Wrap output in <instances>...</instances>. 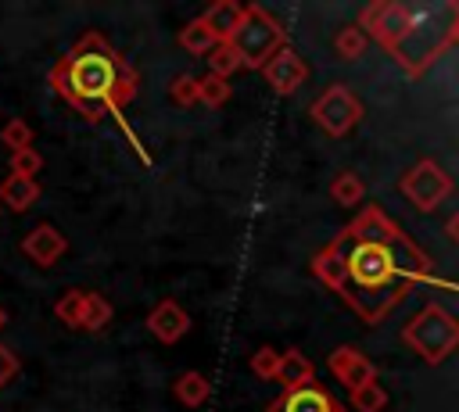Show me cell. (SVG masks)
Segmentation results:
<instances>
[{
	"label": "cell",
	"instance_id": "484cf974",
	"mask_svg": "<svg viewBox=\"0 0 459 412\" xmlns=\"http://www.w3.org/2000/svg\"><path fill=\"white\" fill-rule=\"evenodd\" d=\"M351 405H355V412H384L387 391L380 383H366V387L351 391Z\"/></svg>",
	"mask_w": 459,
	"mask_h": 412
},
{
	"label": "cell",
	"instance_id": "e0dca14e",
	"mask_svg": "<svg viewBox=\"0 0 459 412\" xmlns=\"http://www.w3.org/2000/svg\"><path fill=\"white\" fill-rule=\"evenodd\" d=\"M330 405H333V394H326L319 383L280 394V412H330Z\"/></svg>",
	"mask_w": 459,
	"mask_h": 412
},
{
	"label": "cell",
	"instance_id": "8fae6325",
	"mask_svg": "<svg viewBox=\"0 0 459 412\" xmlns=\"http://www.w3.org/2000/svg\"><path fill=\"white\" fill-rule=\"evenodd\" d=\"M22 251H25V258H32L39 269H50V265L68 251V240L61 236L57 226H50V222H36V226L22 236Z\"/></svg>",
	"mask_w": 459,
	"mask_h": 412
},
{
	"label": "cell",
	"instance_id": "4dcf8cb0",
	"mask_svg": "<svg viewBox=\"0 0 459 412\" xmlns=\"http://www.w3.org/2000/svg\"><path fill=\"white\" fill-rule=\"evenodd\" d=\"M14 373H18V358H14V355H11V351L0 344V387H4V383H7Z\"/></svg>",
	"mask_w": 459,
	"mask_h": 412
},
{
	"label": "cell",
	"instance_id": "d6986e66",
	"mask_svg": "<svg viewBox=\"0 0 459 412\" xmlns=\"http://www.w3.org/2000/svg\"><path fill=\"white\" fill-rule=\"evenodd\" d=\"M330 197L341 204V208H355L362 197H366V179L355 172V168H344L330 179Z\"/></svg>",
	"mask_w": 459,
	"mask_h": 412
},
{
	"label": "cell",
	"instance_id": "ba28073f",
	"mask_svg": "<svg viewBox=\"0 0 459 412\" xmlns=\"http://www.w3.org/2000/svg\"><path fill=\"white\" fill-rule=\"evenodd\" d=\"M412 21H416V7L398 4V0H380V4H369V7L359 11V29L366 36L373 32V39L387 50H394L409 36Z\"/></svg>",
	"mask_w": 459,
	"mask_h": 412
},
{
	"label": "cell",
	"instance_id": "5bb4252c",
	"mask_svg": "<svg viewBox=\"0 0 459 412\" xmlns=\"http://www.w3.org/2000/svg\"><path fill=\"white\" fill-rule=\"evenodd\" d=\"M276 380L283 383V394H290V391H301V387L316 383V373H312V362H308L298 348H290V351L280 355V373H276Z\"/></svg>",
	"mask_w": 459,
	"mask_h": 412
},
{
	"label": "cell",
	"instance_id": "9a60e30c",
	"mask_svg": "<svg viewBox=\"0 0 459 412\" xmlns=\"http://www.w3.org/2000/svg\"><path fill=\"white\" fill-rule=\"evenodd\" d=\"M312 272L333 290V294H348V272H344V258L333 244H326L316 258H312Z\"/></svg>",
	"mask_w": 459,
	"mask_h": 412
},
{
	"label": "cell",
	"instance_id": "6da1fadb",
	"mask_svg": "<svg viewBox=\"0 0 459 412\" xmlns=\"http://www.w3.org/2000/svg\"><path fill=\"white\" fill-rule=\"evenodd\" d=\"M118 68L122 57L108 47V39L100 32H86L72 54H65L54 68H50V86L57 90V97H65L82 118L100 122L108 111V100L115 93L118 82Z\"/></svg>",
	"mask_w": 459,
	"mask_h": 412
},
{
	"label": "cell",
	"instance_id": "d4e9b609",
	"mask_svg": "<svg viewBox=\"0 0 459 412\" xmlns=\"http://www.w3.org/2000/svg\"><path fill=\"white\" fill-rule=\"evenodd\" d=\"M0 143H4L11 154L32 147V129H29V122H25V118H7L4 129H0Z\"/></svg>",
	"mask_w": 459,
	"mask_h": 412
},
{
	"label": "cell",
	"instance_id": "7402d4cb",
	"mask_svg": "<svg viewBox=\"0 0 459 412\" xmlns=\"http://www.w3.org/2000/svg\"><path fill=\"white\" fill-rule=\"evenodd\" d=\"M366 47H369V36H366L359 25H344V29H337V36H333V50H337L341 61H359V57L366 54Z\"/></svg>",
	"mask_w": 459,
	"mask_h": 412
},
{
	"label": "cell",
	"instance_id": "836d02e7",
	"mask_svg": "<svg viewBox=\"0 0 459 412\" xmlns=\"http://www.w3.org/2000/svg\"><path fill=\"white\" fill-rule=\"evenodd\" d=\"M330 412H344V405H341V401L333 398V405H330Z\"/></svg>",
	"mask_w": 459,
	"mask_h": 412
},
{
	"label": "cell",
	"instance_id": "e575fe53",
	"mask_svg": "<svg viewBox=\"0 0 459 412\" xmlns=\"http://www.w3.org/2000/svg\"><path fill=\"white\" fill-rule=\"evenodd\" d=\"M4 326H7V312L0 308V330H4Z\"/></svg>",
	"mask_w": 459,
	"mask_h": 412
},
{
	"label": "cell",
	"instance_id": "d6a6232c",
	"mask_svg": "<svg viewBox=\"0 0 459 412\" xmlns=\"http://www.w3.org/2000/svg\"><path fill=\"white\" fill-rule=\"evenodd\" d=\"M452 43H459V14H455V21H452V32H448V47Z\"/></svg>",
	"mask_w": 459,
	"mask_h": 412
},
{
	"label": "cell",
	"instance_id": "ffe728a7",
	"mask_svg": "<svg viewBox=\"0 0 459 412\" xmlns=\"http://www.w3.org/2000/svg\"><path fill=\"white\" fill-rule=\"evenodd\" d=\"M108 322H111V305H108V297H100L97 290H82L79 330H86V333H100Z\"/></svg>",
	"mask_w": 459,
	"mask_h": 412
},
{
	"label": "cell",
	"instance_id": "1f68e13d",
	"mask_svg": "<svg viewBox=\"0 0 459 412\" xmlns=\"http://www.w3.org/2000/svg\"><path fill=\"white\" fill-rule=\"evenodd\" d=\"M445 236H448L452 244H459V211H452V215L445 219Z\"/></svg>",
	"mask_w": 459,
	"mask_h": 412
},
{
	"label": "cell",
	"instance_id": "3957f363",
	"mask_svg": "<svg viewBox=\"0 0 459 412\" xmlns=\"http://www.w3.org/2000/svg\"><path fill=\"white\" fill-rule=\"evenodd\" d=\"M459 14V4H441V7H416V21L409 29V36L391 50L394 61L409 72V75H420L445 47H448V32H452V21Z\"/></svg>",
	"mask_w": 459,
	"mask_h": 412
},
{
	"label": "cell",
	"instance_id": "4316f807",
	"mask_svg": "<svg viewBox=\"0 0 459 412\" xmlns=\"http://www.w3.org/2000/svg\"><path fill=\"white\" fill-rule=\"evenodd\" d=\"M11 176H22V179H36V172L43 168V154L36 147H25V150H14L11 154Z\"/></svg>",
	"mask_w": 459,
	"mask_h": 412
},
{
	"label": "cell",
	"instance_id": "7c38bea8",
	"mask_svg": "<svg viewBox=\"0 0 459 412\" xmlns=\"http://www.w3.org/2000/svg\"><path fill=\"white\" fill-rule=\"evenodd\" d=\"M147 330H151L161 344H176L179 337L190 333V315H186V308H183L179 301L165 297V301H158V305L147 312Z\"/></svg>",
	"mask_w": 459,
	"mask_h": 412
},
{
	"label": "cell",
	"instance_id": "f1b7e54d",
	"mask_svg": "<svg viewBox=\"0 0 459 412\" xmlns=\"http://www.w3.org/2000/svg\"><path fill=\"white\" fill-rule=\"evenodd\" d=\"M247 365H251V373H255L258 380H276V373H280V351H276V348H258V351L247 358Z\"/></svg>",
	"mask_w": 459,
	"mask_h": 412
},
{
	"label": "cell",
	"instance_id": "7a4b0ae2",
	"mask_svg": "<svg viewBox=\"0 0 459 412\" xmlns=\"http://www.w3.org/2000/svg\"><path fill=\"white\" fill-rule=\"evenodd\" d=\"M405 233H398L394 240H359L351 236L348 229L333 240V247L341 251L344 258V272H348V294L351 287L366 290V294H380L391 279H398L394 272V244L402 240ZM344 294V297H348Z\"/></svg>",
	"mask_w": 459,
	"mask_h": 412
},
{
	"label": "cell",
	"instance_id": "83f0119b",
	"mask_svg": "<svg viewBox=\"0 0 459 412\" xmlns=\"http://www.w3.org/2000/svg\"><path fill=\"white\" fill-rule=\"evenodd\" d=\"M79 312H82V290H65V294L54 301V315H57L65 326H72V330H79Z\"/></svg>",
	"mask_w": 459,
	"mask_h": 412
},
{
	"label": "cell",
	"instance_id": "5b68a950",
	"mask_svg": "<svg viewBox=\"0 0 459 412\" xmlns=\"http://www.w3.org/2000/svg\"><path fill=\"white\" fill-rule=\"evenodd\" d=\"M283 43H287L283 25L265 7H258V4L244 7V21H240V29L230 39V47L240 57V68H262Z\"/></svg>",
	"mask_w": 459,
	"mask_h": 412
},
{
	"label": "cell",
	"instance_id": "603a6c76",
	"mask_svg": "<svg viewBox=\"0 0 459 412\" xmlns=\"http://www.w3.org/2000/svg\"><path fill=\"white\" fill-rule=\"evenodd\" d=\"M240 68V57H237V50L230 47V43H215V50L208 54V75H215V79H226L230 82V75Z\"/></svg>",
	"mask_w": 459,
	"mask_h": 412
},
{
	"label": "cell",
	"instance_id": "f546056e",
	"mask_svg": "<svg viewBox=\"0 0 459 412\" xmlns=\"http://www.w3.org/2000/svg\"><path fill=\"white\" fill-rule=\"evenodd\" d=\"M169 97H172V104H179V107L197 104V79H194V75H176V79L169 82Z\"/></svg>",
	"mask_w": 459,
	"mask_h": 412
},
{
	"label": "cell",
	"instance_id": "52a82bcc",
	"mask_svg": "<svg viewBox=\"0 0 459 412\" xmlns=\"http://www.w3.org/2000/svg\"><path fill=\"white\" fill-rule=\"evenodd\" d=\"M398 190L409 197L416 211H434L452 193V179L434 158H420L416 165L405 168V176L398 179Z\"/></svg>",
	"mask_w": 459,
	"mask_h": 412
},
{
	"label": "cell",
	"instance_id": "2e32d148",
	"mask_svg": "<svg viewBox=\"0 0 459 412\" xmlns=\"http://www.w3.org/2000/svg\"><path fill=\"white\" fill-rule=\"evenodd\" d=\"M36 201H39V183H36V179H22V176L0 179V204L11 208L14 215L29 211Z\"/></svg>",
	"mask_w": 459,
	"mask_h": 412
},
{
	"label": "cell",
	"instance_id": "30bf717a",
	"mask_svg": "<svg viewBox=\"0 0 459 412\" xmlns=\"http://www.w3.org/2000/svg\"><path fill=\"white\" fill-rule=\"evenodd\" d=\"M326 365H330V373H333L348 391H359V387H366V383H377V365H373L362 351H355L351 344L333 348L330 358H326Z\"/></svg>",
	"mask_w": 459,
	"mask_h": 412
},
{
	"label": "cell",
	"instance_id": "44dd1931",
	"mask_svg": "<svg viewBox=\"0 0 459 412\" xmlns=\"http://www.w3.org/2000/svg\"><path fill=\"white\" fill-rule=\"evenodd\" d=\"M215 32L201 21V18H194V21H186L183 29H179V47L186 50V54H194V57H208L212 50H215Z\"/></svg>",
	"mask_w": 459,
	"mask_h": 412
},
{
	"label": "cell",
	"instance_id": "9c48e42d",
	"mask_svg": "<svg viewBox=\"0 0 459 412\" xmlns=\"http://www.w3.org/2000/svg\"><path fill=\"white\" fill-rule=\"evenodd\" d=\"M262 75H265V82L280 93V97H287V93H294L305 79H308V64L301 61V54L294 50V47H280L265 64H262Z\"/></svg>",
	"mask_w": 459,
	"mask_h": 412
},
{
	"label": "cell",
	"instance_id": "ac0fdd59",
	"mask_svg": "<svg viewBox=\"0 0 459 412\" xmlns=\"http://www.w3.org/2000/svg\"><path fill=\"white\" fill-rule=\"evenodd\" d=\"M172 394H176V401H183L186 408H201V405L208 401V394H212V383H208L204 373L186 369V373H179V380L172 383Z\"/></svg>",
	"mask_w": 459,
	"mask_h": 412
},
{
	"label": "cell",
	"instance_id": "4fadbf2b",
	"mask_svg": "<svg viewBox=\"0 0 459 412\" xmlns=\"http://www.w3.org/2000/svg\"><path fill=\"white\" fill-rule=\"evenodd\" d=\"M201 21L215 32L219 43H230L233 32H237L240 21H244V4H237V0H215V4L201 14Z\"/></svg>",
	"mask_w": 459,
	"mask_h": 412
},
{
	"label": "cell",
	"instance_id": "8992f818",
	"mask_svg": "<svg viewBox=\"0 0 459 412\" xmlns=\"http://www.w3.org/2000/svg\"><path fill=\"white\" fill-rule=\"evenodd\" d=\"M312 118H316V125H319L326 136L341 140V136H348V133L362 122V100H359L348 86L333 82V86H326V90L316 97Z\"/></svg>",
	"mask_w": 459,
	"mask_h": 412
},
{
	"label": "cell",
	"instance_id": "277c9868",
	"mask_svg": "<svg viewBox=\"0 0 459 412\" xmlns=\"http://www.w3.org/2000/svg\"><path fill=\"white\" fill-rule=\"evenodd\" d=\"M402 340L430 365H441L452 351H459V315H452L445 305L430 301L423 305L405 326H402Z\"/></svg>",
	"mask_w": 459,
	"mask_h": 412
},
{
	"label": "cell",
	"instance_id": "cb8c5ba5",
	"mask_svg": "<svg viewBox=\"0 0 459 412\" xmlns=\"http://www.w3.org/2000/svg\"><path fill=\"white\" fill-rule=\"evenodd\" d=\"M197 100L204 107H222L230 100V82L226 79H215V75H201L197 79Z\"/></svg>",
	"mask_w": 459,
	"mask_h": 412
}]
</instances>
